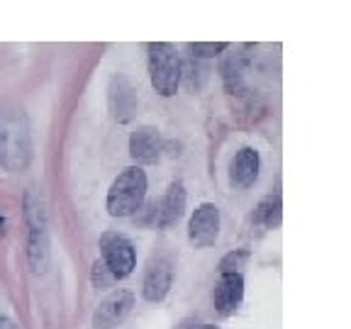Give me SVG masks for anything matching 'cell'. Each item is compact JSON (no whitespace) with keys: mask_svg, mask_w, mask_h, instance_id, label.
<instances>
[{"mask_svg":"<svg viewBox=\"0 0 351 329\" xmlns=\"http://www.w3.org/2000/svg\"><path fill=\"white\" fill-rule=\"evenodd\" d=\"M144 195H147V173L139 166H130L110 186L108 212L112 217H130L142 208Z\"/></svg>","mask_w":351,"mask_h":329,"instance_id":"cell-2","label":"cell"},{"mask_svg":"<svg viewBox=\"0 0 351 329\" xmlns=\"http://www.w3.org/2000/svg\"><path fill=\"white\" fill-rule=\"evenodd\" d=\"M112 280H115V276L105 269V263L103 261H95L93 263V283L98 285V288H108Z\"/></svg>","mask_w":351,"mask_h":329,"instance_id":"cell-17","label":"cell"},{"mask_svg":"<svg viewBox=\"0 0 351 329\" xmlns=\"http://www.w3.org/2000/svg\"><path fill=\"white\" fill-rule=\"evenodd\" d=\"M247 258H249V252H244V249H237V252L227 254V256L222 258V263H219V271H222V276L239 273V269L247 263Z\"/></svg>","mask_w":351,"mask_h":329,"instance_id":"cell-15","label":"cell"},{"mask_svg":"<svg viewBox=\"0 0 351 329\" xmlns=\"http://www.w3.org/2000/svg\"><path fill=\"white\" fill-rule=\"evenodd\" d=\"M197 329H217V327H213V324H203V327H197Z\"/></svg>","mask_w":351,"mask_h":329,"instance_id":"cell-19","label":"cell"},{"mask_svg":"<svg viewBox=\"0 0 351 329\" xmlns=\"http://www.w3.org/2000/svg\"><path fill=\"white\" fill-rule=\"evenodd\" d=\"M32 159V137L20 108L0 110V161L8 171H22Z\"/></svg>","mask_w":351,"mask_h":329,"instance_id":"cell-1","label":"cell"},{"mask_svg":"<svg viewBox=\"0 0 351 329\" xmlns=\"http://www.w3.org/2000/svg\"><path fill=\"white\" fill-rule=\"evenodd\" d=\"M183 210H186V188L183 183H171L166 191L164 200L159 205V227H171L181 219Z\"/></svg>","mask_w":351,"mask_h":329,"instance_id":"cell-13","label":"cell"},{"mask_svg":"<svg viewBox=\"0 0 351 329\" xmlns=\"http://www.w3.org/2000/svg\"><path fill=\"white\" fill-rule=\"evenodd\" d=\"M0 232H3V217H0Z\"/></svg>","mask_w":351,"mask_h":329,"instance_id":"cell-20","label":"cell"},{"mask_svg":"<svg viewBox=\"0 0 351 329\" xmlns=\"http://www.w3.org/2000/svg\"><path fill=\"white\" fill-rule=\"evenodd\" d=\"M225 49H227V42H208V44L195 42V44H191V51L195 56H200V59H210V56H217L219 51H225Z\"/></svg>","mask_w":351,"mask_h":329,"instance_id":"cell-16","label":"cell"},{"mask_svg":"<svg viewBox=\"0 0 351 329\" xmlns=\"http://www.w3.org/2000/svg\"><path fill=\"white\" fill-rule=\"evenodd\" d=\"M100 254H103L105 269L117 278H127V276L134 271V247L125 234H117V232H105L100 236Z\"/></svg>","mask_w":351,"mask_h":329,"instance_id":"cell-5","label":"cell"},{"mask_svg":"<svg viewBox=\"0 0 351 329\" xmlns=\"http://www.w3.org/2000/svg\"><path fill=\"white\" fill-rule=\"evenodd\" d=\"M0 329H17V324L8 317H0Z\"/></svg>","mask_w":351,"mask_h":329,"instance_id":"cell-18","label":"cell"},{"mask_svg":"<svg viewBox=\"0 0 351 329\" xmlns=\"http://www.w3.org/2000/svg\"><path fill=\"white\" fill-rule=\"evenodd\" d=\"M217 234H219L217 205L213 203L197 205L195 212L191 215V222H188V239H191V244L197 249H205L217 241Z\"/></svg>","mask_w":351,"mask_h":329,"instance_id":"cell-6","label":"cell"},{"mask_svg":"<svg viewBox=\"0 0 351 329\" xmlns=\"http://www.w3.org/2000/svg\"><path fill=\"white\" fill-rule=\"evenodd\" d=\"M29 225V263L34 273H44L49 266V230H47V212H44L42 197L34 191L25 195Z\"/></svg>","mask_w":351,"mask_h":329,"instance_id":"cell-3","label":"cell"},{"mask_svg":"<svg viewBox=\"0 0 351 329\" xmlns=\"http://www.w3.org/2000/svg\"><path fill=\"white\" fill-rule=\"evenodd\" d=\"M108 103L110 112L117 122H130L134 117V110H137V90L125 76H115L110 81Z\"/></svg>","mask_w":351,"mask_h":329,"instance_id":"cell-8","label":"cell"},{"mask_svg":"<svg viewBox=\"0 0 351 329\" xmlns=\"http://www.w3.org/2000/svg\"><path fill=\"white\" fill-rule=\"evenodd\" d=\"M215 307L219 315H232L239 307L241 297H244V278L241 273H230L222 276L215 288Z\"/></svg>","mask_w":351,"mask_h":329,"instance_id":"cell-11","label":"cell"},{"mask_svg":"<svg viewBox=\"0 0 351 329\" xmlns=\"http://www.w3.org/2000/svg\"><path fill=\"white\" fill-rule=\"evenodd\" d=\"M258 151L252 147H244L239 149V154L234 156L232 161V183L237 188H249L254 186V181L258 178Z\"/></svg>","mask_w":351,"mask_h":329,"instance_id":"cell-12","label":"cell"},{"mask_svg":"<svg viewBox=\"0 0 351 329\" xmlns=\"http://www.w3.org/2000/svg\"><path fill=\"white\" fill-rule=\"evenodd\" d=\"M171 283H173V266L169 258L159 256L149 263L147 276H144V297L149 302H159L169 295Z\"/></svg>","mask_w":351,"mask_h":329,"instance_id":"cell-9","label":"cell"},{"mask_svg":"<svg viewBox=\"0 0 351 329\" xmlns=\"http://www.w3.org/2000/svg\"><path fill=\"white\" fill-rule=\"evenodd\" d=\"M149 76L156 93L164 98L173 95L181 83V61L176 56V49L171 44H149Z\"/></svg>","mask_w":351,"mask_h":329,"instance_id":"cell-4","label":"cell"},{"mask_svg":"<svg viewBox=\"0 0 351 329\" xmlns=\"http://www.w3.org/2000/svg\"><path fill=\"white\" fill-rule=\"evenodd\" d=\"M161 154V134L156 127H137L130 137V156L137 164H154Z\"/></svg>","mask_w":351,"mask_h":329,"instance_id":"cell-10","label":"cell"},{"mask_svg":"<svg viewBox=\"0 0 351 329\" xmlns=\"http://www.w3.org/2000/svg\"><path fill=\"white\" fill-rule=\"evenodd\" d=\"M254 222L261 227H278L280 225V197L278 195H269L263 197L258 208L254 210Z\"/></svg>","mask_w":351,"mask_h":329,"instance_id":"cell-14","label":"cell"},{"mask_svg":"<svg viewBox=\"0 0 351 329\" xmlns=\"http://www.w3.org/2000/svg\"><path fill=\"white\" fill-rule=\"evenodd\" d=\"M132 307H134V295L130 291L110 293L100 302L98 310H95V317H93L95 329H115L117 324L125 322V317L132 313Z\"/></svg>","mask_w":351,"mask_h":329,"instance_id":"cell-7","label":"cell"}]
</instances>
